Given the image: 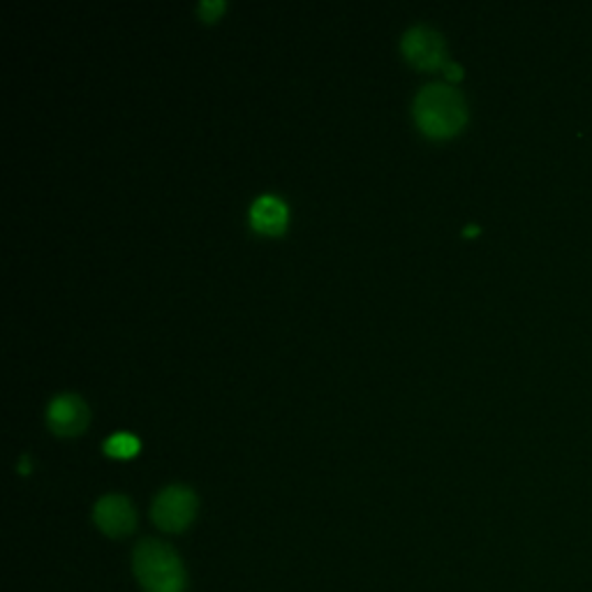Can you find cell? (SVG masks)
Masks as SVG:
<instances>
[{
    "label": "cell",
    "instance_id": "cell-1",
    "mask_svg": "<svg viewBox=\"0 0 592 592\" xmlns=\"http://www.w3.org/2000/svg\"><path fill=\"white\" fill-rule=\"evenodd\" d=\"M419 128L431 137H449L465 123V100L461 93L442 82L419 88L412 105Z\"/></svg>",
    "mask_w": 592,
    "mask_h": 592
},
{
    "label": "cell",
    "instance_id": "cell-2",
    "mask_svg": "<svg viewBox=\"0 0 592 592\" xmlns=\"http://www.w3.org/2000/svg\"><path fill=\"white\" fill-rule=\"evenodd\" d=\"M132 572L144 592H185L183 562L164 541H141L132 553Z\"/></svg>",
    "mask_w": 592,
    "mask_h": 592
},
{
    "label": "cell",
    "instance_id": "cell-3",
    "mask_svg": "<svg viewBox=\"0 0 592 592\" xmlns=\"http://www.w3.org/2000/svg\"><path fill=\"white\" fill-rule=\"evenodd\" d=\"M195 514H197V497L191 488L181 484L162 488L155 495L153 507H151L153 524L164 532L185 530L193 524Z\"/></svg>",
    "mask_w": 592,
    "mask_h": 592
},
{
    "label": "cell",
    "instance_id": "cell-4",
    "mask_svg": "<svg viewBox=\"0 0 592 592\" xmlns=\"http://www.w3.org/2000/svg\"><path fill=\"white\" fill-rule=\"evenodd\" d=\"M400 46L408 61L421 69H433L446 63L442 35L431 26H426V23H415L412 29H408Z\"/></svg>",
    "mask_w": 592,
    "mask_h": 592
},
{
    "label": "cell",
    "instance_id": "cell-5",
    "mask_svg": "<svg viewBox=\"0 0 592 592\" xmlns=\"http://www.w3.org/2000/svg\"><path fill=\"white\" fill-rule=\"evenodd\" d=\"M93 520L107 537H126L134 528V509L126 495H103L93 507Z\"/></svg>",
    "mask_w": 592,
    "mask_h": 592
},
{
    "label": "cell",
    "instance_id": "cell-6",
    "mask_svg": "<svg viewBox=\"0 0 592 592\" xmlns=\"http://www.w3.org/2000/svg\"><path fill=\"white\" fill-rule=\"evenodd\" d=\"M88 419V410L84 400L75 394H61L50 402L46 410V421H50L52 431L58 435H75L79 433Z\"/></svg>",
    "mask_w": 592,
    "mask_h": 592
},
{
    "label": "cell",
    "instance_id": "cell-7",
    "mask_svg": "<svg viewBox=\"0 0 592 592\" xmlns=\"http://www.w3.org/2000/svg\"><path fill=\"white\" fill-rule=\"evenodd\" d=\"M250 223L265 234H280L288 223V208L278 197L262 195L250 206Z\"/></svg>",
    "mask_w": 592,
    "mask_h": 592
},
{
    "label": "cell",
    "instance_id": "cell-8",
    "mask_svg": "<svg viewBox=\"0 0 592 592\" xmlns=\"http://www.w3.org/2000/svg\"><path fill=\"white\" fill-rule=\"evenodd\" d=\"M105 452L116 459H128L137 452V438L130 433H114L105 440Z\"/></svg>",
    "mask_w": 592,
    "mask_h": 592
},
{
    "label": "cell",
    "instance_id": "cell-9",
    "mask_svg": "<svg viewBox=\"0 0 592 592\" xmlns=\"http://www.w3.org/2000/svg\"><path fill=\"white\" fill-rule=\"evenodd\" d=\"M225 10V3H223V0H202V3H200V14L204 17V19H216V14L218 12H223Z\"/></svg>",
    "mask_w": 592,
    "mask_h": 592
},
{
    "label": "cell",
    "instance_id": "cell-10",
    "mask_svg": "<svg viewBox=\"0 0 592 592\" xmlns=\"http://www.w3.org/2000/svg\"><path fill=\"white\" fill-rule=\"evenodd\" d=\"M442 67H444V73H446L449 79H459L461 77V67L456 63H444Z\"/></svg>",
    "mask_w": 592,
    "mask_h": 592
}]
</instances>
